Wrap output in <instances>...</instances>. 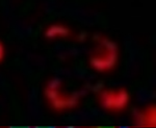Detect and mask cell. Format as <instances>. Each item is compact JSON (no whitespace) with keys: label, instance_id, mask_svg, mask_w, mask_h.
Returning a JSON list of instances; mask_svg holds the SVG:
<instances>
[{"label":"cell","instance_id":"cell-4","mask_svg":"<svg viewBox=\"0 0 156 128\" xmlns=\"http://www.w3.org/2000/svg\"><path fill=\"white\" fill-rule=\"evenodd\" d=\"M4 54H5V51H4V46H3V44L1 43V41H0V62L3 59Z\"/></svg>","mask_w":156,"mask_h":128},{"label":"cell","instance_id":"cell-2","mask_svg":"<svg viewBox=\"0 0 156 128\" xmlns=\"http://www.w3.org/2000/svg\"><path fill=\"white\" fill-rule=\"evenodd\" d=\"M136 123H140V126H155V107H148L140 112H138L136 116Z\"/></svg>","mask_w":156,"mask_h":128},{"label":"cell","instance_id":"cell-3","mask_svg":"<svg viewBox=\"0 0 156 128\" xmlns=\"http://www.w3.org/2000/svg\"><path fill=\"white\" fill-rule=\"evenodd\" d=\"M69 34V29L67 27L62 26V25H53V26H50L46 30V37H51V39H54L56 37H64Z\"/></svg>","mask_w":156,"mask_h":128},{"label":"cell","instance_id":"cell-1","mask_svg":"<svg viewBox=\"0 0 156 128\" xmlns=\"http://www.w3.org/2000/svg\"><path fill=\"white\" fill-rule=\"evenodd\" d=\"M129 99V94L125 89H118V91H103L99 96L101 107L112 112L126 108Z\"/></svg>","mask_w":156,"mask_h":128}]
</instances>
